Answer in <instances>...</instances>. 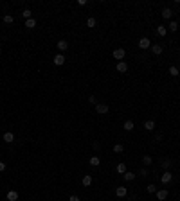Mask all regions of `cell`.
<instances>
[{
  "label": "cell",
  "mask_w": 180,
  "mask_h": 201,
  "mask_svg": "<svg viewBox=\"0 0 180 201\" xmlns=\"http://www.w3.org/2000/svg\"><path fill=\"white\" fill-rule=\"evenodd\" d=\"M124 56H126V50H124V49H115V50H113V58L117 59V61H123Z\"/></svg>",
  "instance_id": "obj_1"
},
{
  "label": "cell",
  "mask_w": 180,
  "mask_h": 201,
  "mask_svg": "<svg viewBox=\"0 0 180 201\" xmlns=\"http://www.w3.org/2000/svg\"><path fill=\"white\" fill-rule=\"evenodd\" d=\"M96 111L99 115H106L110 111V108H108V104H96Z\"/></svg>",
  "instance_id": "obj_2"
},
{
  "label": "cell",
  "mask_w": 180,
  "mask_h": 201,
  "mask_svg": "<svg viewBox=\"0 0 180 201\" xmlns=\"http://www.w3.org/2000/svg\"><path fill=\"white\" fill-rule=\"evenodd\" d=\"M171 179H173V174L169 172V171H166V172H162V176H160V182L164 183V185H167V183H171Z\"/></svg>",
  "instance_id": "obj_3"
},
{
  "label": "cell",
  "mask_w": 180,
  "mask_h": 201,
  "mask_svg": "<svg viewBox=\"0 0 180 201\" xmlns=\"http://www.w3.org/2000/svg\"><path fill=\"white\" fill-rule=\"evenodd\" d=\"M150 47H151V41L148 40V38H141V40H139V49L146 50V49H150Z\"/></svg>",
  "instance_id": "obj_4"
},
{
  "label": "cell",
  "mask_w": 180,
  "mask_h": 201,
  "mask_svg": "<svg viewBox=\"0 0 180 201\" xmlns=\"http://www.w3.org/2000/svg\"><path fill=\"white\" fill-rule=\"evenodd\" d=\"M126 194H128V188L126 187H117L115 188V196L117 198H126Z\"/></svg>",
  "instance_id": "obj_5"
},
{
  "label": "cell",
  "mask_w": 180,
  "mask_h": 201,
  "mask_svg": "<svg viewBox=\"0 0 180 201\" xmlns=\"http://www.w3.org/2000/svg\"><path fill=\"white\" fill-rule=\"evenodd\" d=\"M52 61H54V65H58V67H61V65H63V63H65V56H63V54H61V52H60V54H56V56H54V59H52Z\"/></svg>",
  "instance_id": "obj_6"
},
{
  "label": "cell",
  "mask_w": 180,
  "mask_h": 201,
  "mask_svg": "<svg viewBox=\"0 0 180 201\" xmlns=\"http://www.w3.org/2000/svg\"><path fill=\"white\" fill-rule=\"evenodd\" d=\"M115 68H117V72H119V74L128 72V65H126L124 61H117V67H115Z\"/></svg>",
  "instance_id": "obj_7"
},
{
  "label": "cell",
  "mask_w": 180,
  "mask_h": 201,
  "mask_svg": "<svg viewBox=\"0 0 180 201\" xmlns=\"http://www.w3.org/2000/svg\"><path fill=\"white\" fill-rule=\"evenodd\" d=\"M150 49H151V52H153V54H155V56H158V54H162V50H164V47H162V45H158V43H155V45H151Z\"/></svg>",
  "instance_id": "obj_8"
},
{
  "label": "cell",
  "mask_w": 180,
  "mask_h": 201,
  "mask_svg": "<svg viewBox=\"0 0 180 201\" xmlns=\"http://www.w3.org/2000/svg\"><path fill=\"white\" fill-rule=\"evenodd\" d=\"M56 47H58V50H60V52H63V50H67V49H69V43H67L65 40H60L58 43H56Z\"/></svg>",
  "instance_id": "obj_9"
},
{
  "label": "cell",
  "mask_w": 180,
  "mask_h": 201,
  "mask_svg": "<svg viewBox=\"0 0 180 201\" xmlns=\"http://www.w3.org/2000/svg\"><path fill=\"white\" fill-rule=\"evenodd\" d=\"M13 140H15V135H13L11 131H6V133H4V142H7V144H11Z\"/></svg>",
  "instance_id": "obj_10"
},
{
  "label": "cell",
  "mask_w": 180,
  "mask_h": 201,
  "mask_svg": "<svg viewBox=\"0 0 180 201\" xmlns=\"http://www.w3.org/2000/svg\"><path fill=\"white\" fill-rule=\"evenodd\" d=\"M81 183H83V187H90V185H92V176H90V174H87V176H83V179H81Z\"/></svg>",
  "instance_id": "obj_11"
},
{
  "label": "cell",
  "mask_w": 180,
  "mask_h": 201,
  "mask_svg": "<svg viewBox=\"0 0 180 201\" xmlns=\"http://www.w3.org/2000/svg\"><path fill=\"white\" fill-rule=\"evenodd\" d=\"M155 194H157V199H158V201H164V199L167 198V190H157Z\"/></svg>",
  "instance_id": "obj_12"
},
{
  "label": "cell",
  "mask_w": 180,
  "mask_h": 201,
  "mask_svg": "<svg viewBox=\"0 0 180 201\" xmlns=\"http://www.w3.org/2000/svg\"><path fill=\"white\" fill-rule=\"evenodd\" d=\"M7 199L9 201H18V192H16V190H9V192H7Z\"/></svg>",
  "instance_id": "obj_13"
},
{
  "label": "cell",
  "mask_w": 180,
  "mask_h": 201,
  "mask_svg": "<svg viewBox=\"0 0 180 201\" xmlns=\"http://www.w3.org/2000/svg\"><path fill=\"white\" fill-rule=\"evenodd\" d=\"M144 129L153 131V129H155V120H146V122H144Z\"/></svg>",
  "instance_id": "obj_14"
},
{
  "label": "cell",
  "mask_w": 180,
  "mask_h": 201,
  "mask_svg": "<svg viewBox=\"0 0 180 201\" xmlns=\"http://www.w3.org/2000/svg\"><path fill=\"white\" fill-rule=\"evenodd\" d=\"M123 128L126 129V131H133V128H135V124H133V120H126L124 122V126Z\"/></svg>",
  "instance_id": "obj_15"
},
{
  "label": "cell",
  "mask_w": 180,
  "mask_h": 201,
  "mask_svg": "<svg viewBox=\"0 0 180 201\" xmlns=\"http://www.w3.org/2000/svg\"><path fill=\"white\" fill-rule=\"evenodd\" d=\"M157 34H158V36H162V38H164V36L167 34V29H166L164 25H158V27H157Z\"/></svg>",
  "instance_id": "obj_16"
},
{
  "label": "cell",
  "mask_w": 180,
  "mask_h": 201,
  "mask_svg": "<svg viewBox=\"0 0 180 201\" xmlns=\"http://www.w3.org/2000/svg\"><path fill=\"white\" fill-rule=\"evenodd\" d=\"M2 20H4V24H7V25H11V24L15 22V18H13L11 15H4V16H2Z\"/></svg>",
  "instance_id": "obj_17"
},
{
  "label": "cell",
  "mask_w": 180,
  "mask_h": 201,
  "mask_svg": "<svg viewBox=\"0 0 180 201\" xmlns=\"http://www.w3.org/2000/svg\"><path fill=\"white\" fill-rule=\"evenodd\" d=\"M25 27H27V29H34V27H36V20H34V18L25 20Z\"/></svg>",
  "instance_id": "obj_18"
},
{
  "label": "cell",
  "mask_w": 180,
  "mask_h": 201,
  "mask_svg": "<svg viewBox=\"0 0 180 201\" xmlns=\"http://www.w3.org/2000/svg\"><path fill=\"white\" fill-rule=\"evenodd\" d=\"M171 9H169V7H166V9H162V18H166V20H169V18H171Z\"/></svg>",
  "instance_id": "obj_19"
},
{
  "label": "cell",
  "mask_w": 180,
  "mask_h": 201,
  "mask_svg": "<svg viewBox=\"0 0 180 201\" xmlns=\"http://www.w3.org/2000/svg\"><path fill=\"white\" fill-rule=\"evenodd\" d=\"M96 24H97V22H96V18H94V16H88V18H87V25H88L90 29L96 27Z\"/></svg>",
  "instance_id": "obj_20"
},
{
  "label": "cell",
  "mask_w": 180,
  "mask_h": 201,
  "mask_svg": "<svg viewBox=\"0 0 180 201\" xmlns=\"http://www.w3.org/2000/svg\"><path fill=\"white\" fill-rule=\"evenodd\" d=\"M123 176H124V179H126V182H133V179H135V172H128V171H126Z\"/></svg>",
  "instance_id": "obj_21"
},
{
  "label": "cell",
  "mask_w": 180,
  "mask_h": 201,
  "mask_svg": "<svg viewBox=\"0 0 180 201\" xmlns=\"http://www.w3.org/2000/svg\"><path fill=\"white\" fill-rule=\"evenodd\" d=\"M99 163H101L99 156H92V158H90V165H92V167H97Z\"/></svg>",
  "instance_id": "obj_22"
},
{
  "label": "cell",
  "mask_w": 180,
  "mask_h": 201,
  "mask_svg": "<svg viewBox=\"0 0 180 201\" xmlns=\"http://www.w3.org/2000/svg\"><path fill=\"white\" fill-rule=\"evenodd\" d=\"M115 171H117L119 174H124L126 172V163H119L117 167H115Z\"/></svg>",
  "instance_id": "obj_23"
},
{
  "label": "cell",
  "mask_w": 180,
  "mask_h": 201,
  "mask_svg": "<svg viewBox=\"0 0 180 201\" xmlns=\"http://www.w3.org/2000/svg\"><path fill=\"white\" fill-rule=\"evenodd\" d=\"M22 16H24L25 20H31V18H33V13H31V9H24V11H22Z\"/></svg>",
  "instance_id": "obj_24"
},
{
  "label": "cell",
  "mask_w": 180,
  "mask_h": 201,
  "mask_svg": "<svg viewBox=\"0 0 180 201\" xmlns=\"http://www.w3.org/2000/svg\"><path fill=\"white\" fill-rule=\"evenodd\" d=\"M142 163H144V165H151V163H153V158H151V156H148V154H146V156L142 158Z\"/></svg>",
  "instance_id": "obj_25"
},
{
  "label": "cell",
  "mask_w": 180,
  "mask_h": 201,
  "mask_svg": "<svg viewBox=\"0 0 180 201\" xmlns=\"http://www.w3.org/2000/svg\"><path fill=\"white\" fill-rule=\"evenodd\" d=\"M178 74H180V72H178V68H176V67H169V76H173V77H176V76H178Z\"/></svg>",
  "instance_id": "obj_26"
},
{
  "label": "cell",
  "mask_w": 180,
  "mask_h": 201,
  "mask_svg": "<svg viewBox=\"0 0 180 201\" xmlns=\"http://www.w3.org/2000/svg\"><path fill=\"white\" fill-rule=\"evenodd\" d=\"M123 149H124L123 144H115V145H113V153H123Z\"/></svg>",
  "instance_id": "obj_27"
},
{
  "label": "cell",
  "mask_w": 180,
  "mask_h": 201,
  "mask_svg": "<svg viewBox=\"0 0 180 201\" xmlns=\"http://www.w3.org/2000/svg\"><path fill=\"white\" fill-rule=\"evenodd\" d=\"M176 29H178V24H176V22H171V24H169V31L176 33Z\"/></svg>",
  "instance_id": "obj_28"
},
{
  "label": "cell",
  "mask_w": 180,
  "mask_h": 201,
  "mask_svg": "<svg viewBox=\"0 0 180 201\" xmlns=\"http://www.w3.org/2000/svg\"><path fill=\"white\" fill-rule=\"evenodd\" d=\"M148 192H150V194L157 192V187H155V185H148Z\"/></svg>",
  "instance_id": "obj_29"
},
{
  "label": "cell",
  "mask_w": 180,
  "mask_h": 201,
  "mask_svg": "<svg viewBox=\"0 0 180 201\" xmlns=\"http://www.w3.org/2000/svg\"><path fill=\"white\" fill-rule=\"evenodd\" d=\"M169 165H171V160H164V162H162V167H164V169H169Z\"/></svg>",
  "instance_id": "obj_30"
},
{
  "label": "cell",
  "mask_w": 180,
  "mask_h": 201,
  "mask_svg": "<svg viewBox=\"0 0 180 201\" xmlns=\"http://www.w3.org/2000/svg\"><path fill=\"white\" fill-rule=\"evenodd\" d=\"M69 201H81V199H79V196H76V194H72V196L69 198Z\"/></svg>",
  "instance_id": "obj_31"
},
{
  "label": "cell",
  "mask_w": 180,
  "mask_h": 201,
  "mask_svg": "<svg viewBox=\"0 0 180 201\" xmlns=\"http://www.w3.org/2000/svg\"><path fill=\"white\" fill-rule=\"evenodd\" d=\"M88 102H90V104H97V101H96L94 95H90V97H88Z\"/></svg>",
  "instance_id": "obj_32"
},
{
  "label": "cell",
  "mask_w": 180,
  "mask_h": 201,
  "mask_svg": "<svg viewBox=\"0 0 180 201\" xmlns=\"http://www.w3.org/2000/svg\"><path fill=\"white\" fill-rule=\"evenodd\" d=\"M4 171H6V163L0 162V172H4Z\"/></svg>",
  "instance_id": "obj_33"
},
{
  "label": "cell",
  "mask_w": 180,
  "mask_h": 201,
  "mask_svg": "<svg viewBox=\"0 0 180 201\" xmlns=\"http://www.w3.org/2000/svg\"><path fill=\"white\" fill-rule=\"evenodd\" d=\"M139 174H141V176H148V171H146V169H141Z\"/></svg>",
  "instance_id": "obj_34"
},
{
  "label": "cell",
  "mask_w": 180,
  "mask_h": 201,
  "mask_svg": "<svg viewBox=\"0 0 180 201\" xmlns=\"http://www.w3.org/2000/svg\"><path fill=\"white\" fill-rule=\"evenodd\" d=\"M0 22H2V15H0Z\"/></svg>",
  "instance_id": "obj_35"
}]
</instances>
